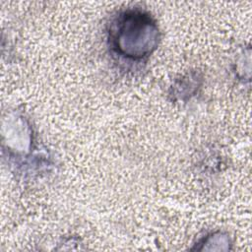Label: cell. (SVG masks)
Masks as SVG:
<instances>
[{
  "label": "cell",
  "mask_w": 252,
  "mask_h": 252,
  "mask_svg": "<svg viewBox=\"0 0 252 252\" xmlns=\"http://www.w3.org/2000/svg\"><path fill=\"white\" fill-rule=\"evenodd\" d=\"M3 138L7 147L16 152H28L31 145V131L22 117L11 116L3 122Z\"/></svg>",
  "instance_id": "7a4b0ae2"
},
{
  "label": "cell",
  "mask_w": 252,
  "mask_h": 252,
  "mask_svg": "<svg viewBox=\"0 0 252 252\" xmlns=\"http://www.w3.org/2000/svg\"><path fill=\"white\" fill-rule=\"evenodd\" d=\"M159 31L150 14L141 10H126L112 22L109 30L111 47L120 56L141 60L158 46Z\"/></svg>",
  "instance_id": "6da1fadb"
}]
</instances>
